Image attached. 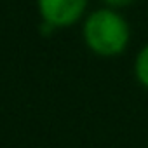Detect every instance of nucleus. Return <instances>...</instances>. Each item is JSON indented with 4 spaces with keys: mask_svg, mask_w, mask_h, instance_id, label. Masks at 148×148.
I'll return each instance as SVG.
<instances>
[{
    "mask_svg": "<svg viewBox=\"0 0 148 148\" xmlns=\"http://www.w3.org/2000/svg\"><path fill=\"white\" fill-rule=\"evenodd\" d=\"M129 38L125 21L112 11L94 12L86 23V40L89 47L103 56H113L124 51Z\"/></svg>",
    "mask_w": 148,
    "mask_h": 148,
    "instance_id": "nucleus-1",
    "label": "nucleus"
},
{
    "mask_svg": "<svg viewBox=\"0 0 148 148\" xmlns=\"http://www.w3.org/2000/svg\"><path fill=\"white\" fill-rule=\"evenodd\" d=\"M86 0H40V9L49 25H71L82 14Z\"/></svg>",
    "mask_w": 148,
    "mask_h": 148,
    "instance_id": "nucleus-2",
    "label": "nucleus"
},
{
    "mask_svg": "<svg viewBox=\"0 0 148 148\" xmlns=\"http://www.w3.org/2000/svg\"><path fill=\"white\" fill-rule=\"evenodd\" d=\"M136 77L143 86L148 87V45L139 52L136 59Z\"/></svg>",
    "mask_w": 148,
    "mask_h": 148,
    "instance_id": "nucleus-3",
    "label": "nucleus"
},
{
    "mask_svg": "<svg viewBox=\"0 0 148 148\" xmlns=\"http://www.w3.org/2000/svg\"><path fill=\"white\" fill-rule=\"evenodd\" d=\"M108 4H112V5H125V4H129L131 0H106Z\"/></svg>",
    "mask_w": 148,
    "mask_h": 148,
    "instance_id": "nucleus-4",
    "label": "nucleus"
}]
</instances>
